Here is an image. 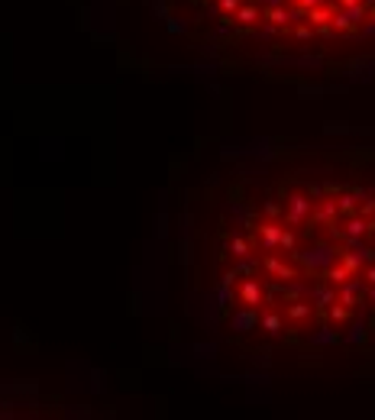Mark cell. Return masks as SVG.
Here are the masks:
<instances>
[{
  "label": "cell",
  "instance_id": "6da1fadb",
  "mask_svg": "<svg viewBox=\"0 0 375 420\" xmlns=\"http://www.w3.org/2000/svg\"><path fill=\"white\" fill-rule=\"evenodd\" d=\"M301 262L307 268H314V272H323V268H330V262H333V249L330 246H317V249H311V252H301Z\"/></svg>",
  "mask_w": 375,
  "mask_h": 420
},
{
  "label": "cell",
  "instance_id": "7a4b0ae2",
  "mask_svg": "<svg viewBox=\"0 0 375 420\" xmlns=\"http://www.w3.org/2000/svg\"><path fill=\"white\" fill-rule=\"evenodd\" d=\"M252 323H256V313H252V310H240V313H233V330H236V333L252 330Z\"/></svg>",
  "mask_w": 375,
  "mask_h": 420
},
{
  "label": "cell",
  "instance_id": "3957f363",
  "mask_svg": "<svg viewBox=\"0 0 375 420\" xmlns=\"http://www.w3.org/2000/svg\"><path fill=\"white\" fill-rule=\"evenodd\" d=\"M262 242H265V249H272V246H278V242H281V230H278L275 223L262 226Z\"/></svg>",
  "mask_w": 375,
  "mask_h": 420
},
{
  "label": "cell",
  "instance_id": "277c9868",
  "mask_svg": "<svg viewBox=\"0 0 375 420\" xmlns=\"http://www.w3.org/2000/svg\"><path fill=\"white\" fill-rule=\"evenodd\" d=\"M307 197H291V223H298V217L307 214Z\"/></svg>",
  "mask_w": 375,
  "mask_h": 420
},
{
  "label": "cell",
  "instance_id": "5b68a950",
  "mask_svg": "<svg viewBox=\"0 0 375 420\" xmlns=\"http://www.w3.org/2000/svg\"><path fill=\"white\" fill-rule=\"evenodd\" d=\"M243 297H246L249 304H259V285H256V281H246V285H243Z\"/></svg>",
  "mask_w": 375,
  "mask_h": 420
},
{
  "label": "cell",
  "instance_id": "8992f818",
  "mask_svg": "<svg viewBox=\"0 0 375 420\" xmlns=\"http://www.w3.org/2000/svg\"><path fill=\"white\" fill-rule=\"evenodd\" d=\"M262 327H265L268 333H278L281 330V320H278L275 313H265V317H262Z\"/></svg>",
  "mask_w": 375,
  "mask_h": 420
},
{
  "label": "cell",
  "instance_id": "52a82bcc",
  "mask_svg": "<svg viewBox=\"0 0 375 420\" xmlns=\"http://www.w3.org/2000/svg\"><path fill=\"white\" fill-rule=\"evenodd\" d=\"M314 297H317V304H333V291H327V288H314Z\"/></svg>",
  "mask_w": 375,
  "mask_h": 420
},
{
  "label": "cell",
  "instance_id": "ba28073f",
  "mask_svg": "<svg viewBox=\"0 0 375 420\" xmlns=\"http://www.w3.org/2000/svg\"><path fill=\"white\" fill-rule=\"evenodd\" d=\"M268 272H275V275H281V278H291V268H285L281 262H275V259H268Z\"/></svg>",
  "mask_w": 375,
  "mask_h": 420
},
{
  "label": "cell",
  "instance_id": "9c48e42d",
  "mask_svg": "<svg viewBox=\"0 0 375 420\" xmlns=\"http://www.w3.org/2000/svg\"><path fill=\"white\" fill-rule=\"evenodd\" d=\"M256 17H259V13H256V7H243L240 13H236V19H240V23H252Z\"/></svg>",
  "mask_w": 375,
  "mask_h": 420
},
{
  "label": "cell",
  "instance_id": "30bf717a",
  "mask_svg": "<svg viewBox=\"0 0 375 420\" xmlns=\"http://www.w3.org/2000/svg\"><path fill=\"white\" fill-rule=\"evenodd\" d=\"M346 233H349V236H362V233H366V223H362V220H349Z\"/></svg>",
  "mask_w": 375,
  "mask_h": 420
},
{
  "label": "cell",
  "instance_id": "8fae6325",
  "mask_svg": "<svg viewBox=\"0 0 375 420\" xmlns=\"http://www.w3.org/2000/svg\"><path fill=\"white\" fill-rule=\"evenodd\" d=\"M356 294H359V285H343V304H353Z\"/></svg>",
  "mask_w": 375,
  "mask_h": 420
},
{
  "label": "cell",
  "instance_id": "7c38bea8",
  "mask_svg": "<svg viewBox=\"0 0 375 420\" xmlns=\"http://www.w3.org/2000/svg\"><path fill=\"white\" fill-rule=\"evenodd\" d=\"M323 272H327L330 281H346V272H343V268H323Z\"/></svg>",
  "mask_w": 375,
  "mask_h": 420
},
{
  "label": "cell",
  "instance_id": "4fadbf2b",
  "mask_svg": "<svg viewBox=\"0 0 375 420\" xmlns=\"http://www.w3.org/2000/svg\"><path fill=\"white\" fill-rule=\"evenodd\" d=\"M233 256H246V242L243 239H233Z\"/></svg>",
  "mask_w": 375,
  "mask_h": 420
},
{
  "label": "cell",
  "instance_id": "5bb4252c",
  "mask_svg": "<svg viewBox=\"0 0 375 420\" xmlns=\"http://www.w3.org/2000/svg\"><path fill=\"white\" fill-rule=\"evenodd\" d=\"M268 19H272V23H285V13H281V10H272Z\"/></svg>",
  "mask_w": 375,
  "mask_h": 420
},
{
  "label": "cell",
  "instance_id": "9a60e30c",
  "mask_svg": "<svg viewBox=\"0 0 375 420\" xmlns=\"http://www.w3.org/2000/svg\"><path fill=\"white\" fill-rule=\"evenodd\" d=\"M281 246L291 249V246H295V236H291V233H281Z\"/></svg>",
  "mask_w": 375,
  "mask_h": 420
},
{
  "label": "cell",
  "instance_id": "2e32d148",
  "mask_svg": "<svg viewBox=\"0 0 375 420\" xmlns=\"http://www.w3.org/2000/svg\"><path fill=\"white\" fill-rule=\"evenodd\" d=\"M337 214V204H323V210H320V217H333Z\"/></svg>",
  "mask_w": 375,
  "mask_h": 420
},
{
  "label": "cell",
  "instance_id": "e0dca14e",
  "mask_svg": "<svg viewBox=\"0 0 375 420\" xmlns=\"http://www.w3.org/2000/svg\"><path fill=\"white\" fill-rule=\"evenodd\" d=\"M339 207H343V210H349V207H353V197H349V194L339 197Z\"/></svg>",
  "mask_w": 375,
  "mask_h": 420
},
{
  "label": "cell",
  "instance_id": "ac0fdd59",
  "mask_svg": "<svg viewBox=\"0 0 375 420\" xmlns=\"http://www.w3.org/2000/svg\"><path fill=\"white\" fill-rule=\"evenodd\" d=\"M291 313H295V317H304V313H307V307H304V304L298 307V304H295V307H291Z\"/></svg>",
  "mask_w": 375,
  "mask_h": 420
},
{
  "label": "cell",
  "instance_id": "d6986e66",
  "mask_svg": "<svg viewBox=\"0 0 375 420\" xmlns=\"http://www.w3.org/2000/svg\"><path fill=\"white\" fill-rule=\"evenodd\" d=\"M220 7L224 10H236V0H220Z\"/></svg>",
  "mask_w": 375,
  "mask_h": 420
},
{
  "label": "cell",
  "instance_id": "ffe728a7",
  "mask_svg": "<svg viewBox=\"0 0 375 420\" xmlns=\"http://www.w3.org/2000/svg\"><path fill=\"white\" fill-rule=\"evenodd\" d=\"M366 281H369V285H375V268H369V272H366Z\"/></svg>",
  "mask_w": 375,
  "mask_h": 420
},
{
  "label": "cell",
  "instance_id": "44dd1931",
  "mask_svg": "<svg viewBox=\"0 0 375 420\" xmlns=\"http://www.w3.org/2000/svg\"><path fill=\"white\" fill-rule=\"evenodd\" d=\"M268 3H275V7H278V3H281V0H268Z\"/></svg>",
  "mask_w": 375,
  "mask_h": 420
},
{
  "label": "cell",
  "instance_id": "7402d4cb",
  "mask_svg": "<svg viewBox=\"0 0 375 420\" xmlns=\"http://www.w3.org/2000/svg\"><path fill=\"white\" fill-rule=\"evenodd\" d=\"M372 301H375V291H372Z\"/></svg>",
  "mask_w": 375,
  "mask_h": 420
}]
</instances>
